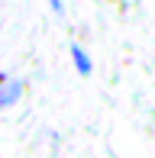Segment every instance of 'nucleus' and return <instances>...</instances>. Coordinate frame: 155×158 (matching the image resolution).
I'll list each match as a JSON object with an SVG mask.
<instances>
[{
  "mask_svg": "<svg viewBox=\"0 0 155 158\" xmlns=\"http://www.w3.org/2000/svg\"><path fill=\"white\" fill-rule=\"evenodd\" d=\"M71 58H74V64H78V71H81V74H90V61H87V55L81 52V48H71Z\"/></svg>",
  "mask_w": 155,
  "mask_h": 158,
  "instance_id": "2",
  "label": "nucleus"
},
{
  "mask_svg": "<svg viewBox=\"0 0 155 158\" xmlns=\"http://www.w3.org/2000/svg\"><path fill=\"white\" fill-rule=\"evenodd\" d=\"M19 90H23V84L13 81V77H6L3 81V94H0V106H13L16 97H19Z\"/></svg>",
  "mask_w": 155,
  "mask_h": 158,
  "instance_id": "1",
  "label": "nucleus"
}]
</instances>
